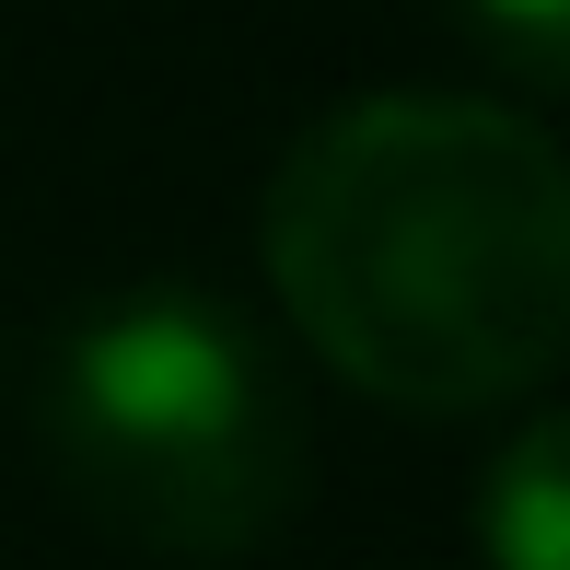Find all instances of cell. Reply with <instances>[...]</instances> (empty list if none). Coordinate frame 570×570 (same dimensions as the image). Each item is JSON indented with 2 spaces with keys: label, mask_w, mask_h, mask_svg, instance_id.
Listing matches in <instances>:
<instances>
[{
  "label": "cell",
  "mask_w": 570,
  "mask_h": 570,
  "mask_svg": "<svg viewBox=\"0 0 570 570\" xmlns=\"http://www.w3.org/2000/svg\"><path fill=\"white\" fill-rule=\"evenodd\" d=\"M465 12H478L489 36H501L512 59H524V70H548L559 47H570V0H465Z\"/></svg>",
  "instance_id": "4"
},
{
  "label": "cell",
  "mask_w": 570,
  "mask_h": 570,
  "mask_svg": "<svg viewBox=\"0 0 570 570\" xmlns=\"http://www.w3.org/2000/svg\"><path fill=\"white\" fill-rule=\"evenodd\" d=\"M47 454L106 535L151 559H245L303 501V407L256 326L198 292H117L47 361Z\"/></svg>",
  "instance_id": "2"
},
{
  "label": "cell",
  "mask_w": 570,
  "mask_h": 570,
  "mask_svg": "<svg viewBox=\"0 0 570 570\" xmlns=\"http://www.w3.org/2000/svg\"><path fill=\"white\" fill-rule=\"evenodd\" d=\"M256 256L326 373L420 420L512 407L570 350V175L489 94H361L303 128Z\"/></svg>",
  "instance_id": "1"
},
{
  "label": "cell",
  "mask_w": 570,
  "mask_h": 570,
  "mask_svg": "<svg viewBox=\"0 0 570 570\" xmlns=\"http://www.w3.org/2000/svg\"><path fill=\"white\" fill-rule=\"evenodd\" d=\"M478 559L489 570H570V431L524 420L478 478Z\"/></svg>",
  "instance_id": "3"
}]
</instances>
